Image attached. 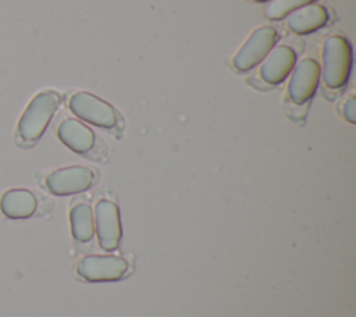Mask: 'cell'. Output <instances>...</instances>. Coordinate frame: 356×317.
Wrapping results in <instances>:
<instances>
[{"mask_svg":"<svg viewBox=\"0 0 356 317\" xmlns=\"http://www.w3.org/2000/svg\"><path fill=\"white\" fill-rule=\"evenodd\" d=\"M352 67V47L349 42L339 36H330L323 49V81L330 89L342 88Z\"/></svg>","mask_w":356,"mask_h":317,"instance_id":"1","label":"cell"},{"mask_svg":"<svg viewBox=\"0 0 356 317\" xmlns=\"http://www.w3.org/2000/svg\"><path fill=\"white\" fill-rule=\"evenodd\" d=\"M58 107V96L53 92L38 93L18 122V133L25 142L38 140Z\"/></svg>","mask_w":356,"mask_h":317,"instance_id":"2","label":"cell"},{"mask_svg":"<svg viewBox=\"0 0 356 317\" xmlns=\"http://www.w3.org/2000/svg\"><path fill=\"white\" fill-rule=\"evenodd\" d=\"M70 108L76 117L97 127L111 128L117 122L114 108L103 99L88 92L72 95L70 99Z\"/></svg>","mask_w":356,"mask_h":317,"instance_id":"3","label":"cell"},{"mask_svg":"<svg viewBox=\"0 0 356 317\" xmlns=\"http://www.w3.org/2000/svg\"><path fill=\"white\" fill-rule=\"evenodd\" d=\"M277 42V32L271 26L257 28L234 57V65L248 71L266 58Z\"/></svg>","mask_w":356,"mask_h":317,"instance_id":"4","label":"cell"},{"mask_svg":"<svg viewBox=\"0 0 356 317\" xmlns=\"http://www.w3.org/2000/svg\"><path fill=\"white\" fill-rule=\"evenodd\" d=\"M127 270V261L122 257L111 254H90L83 257L76 266L78 274L92 282L120 279Z\"/></svg>","mask_w":356,"mask_h":317,"instance_id":"5","label":"cell"},{"mask_svg":"<svg viewBox=\"0 0 356 317\" xmlns=\"http://www.w3.org/2000/svg\"><path fill=\"white\" fill-rule=\"evenodd\" d=\"M93 171L82 165H71L50 172L46 178L47 189L57 196H67L86 190L93 184Z\"/></svg>","mask_w":356,"mask_h":317,"instance_id":"6","label":"cell"},{"mask_svg":"<svg viewBox=\"0 0 356 317\" xmlns=\"http://www.w3.org/2000/svg\"><path fill=\"white\" fill-rule=\"evenodd\" d=\"M96 229L99 245L104 250L117 249L121 239V224H120V211L115 203L107 199L97 202L96 209Z\"/></svg>","mask_w":356,"mask_h":317,"instance_id":"7","label":"cell"},{"mask_svg":"<svg viewBox=\"0 0 356 317\" xmlns=\"http://www.w3.org/2000/svg\"><path fill=\"white\" fill-rule=\"evenodd\" d=\"M320 72L318 63L312 58H303L295 65L288 86V93L293 103L302 104L314 95L320 81Z\"/></svg>","mask_w":356,"mask_h":317,"instance_id":"8","label":"cell"},{"mask_svg":"<svg viewBox=\"0 0 356 317\" xmlns=\"http://www.w3.org/2000/svg\"><path fill=\"white\" fill-rule=\"evenodd\" d=\"M296 63L295 51L288 46H277L263 60L260 67L261 78L270 83H281L292 71Z\"/></svg>","mask_w":356,"mask_h":317,"instance_id":"9","label":"cell"},{"mask_svg":"<svg viewBox=\"0 0 356 317\" xmlns=\"http://www.w3.org/2000/svg\"><path fill=\"white\" fill-rule=\"evenodd\" d=\"M60 140L75 153H86L93 147V131L75 118L64 120L57 129Z\"/></svg>","mask_w":356,"mask_h":317,"instance_id":"10","label":"cell"},{"mask_svg":"<svg viewBox=\"0 0 356 317\" xmlns=\"http://www.w3.org/2000/svg\"><path fill=\"white\" fill-rule=\"evenodd\" d=\"M327 19L328 13L323 6L306 4L289 14L286 18V26L298 35H305L325 25Z\"/></svg>","mask_w":356,"mask_h":317,"instance_id":"11","label":"cell"},{"mask_svg":"<svg viewBox=\"0 0 356 317\" xmlns=\"http://www.w3.org/2000/svg\"><path fill=\"white\" fill-rule=\"evenodd\" d=\"M0 210L13 220L28 218L36 210V197L26 189H10L0 199Z\"/></svg>","mask_w":356,"mask_h":317,"instance_id":"12","label":"cell"},{"mask_svg":"<svg viewBox=\"0 0 356 317\" xmlns=\"http://www.w3.org/2000/svg\"><path fill=\"white\" fill-rule=\"evenodd\" d=\"M71 232L72 236L79 242H88L92 239L95 232L92 209L86 203L75 204L70 211Z\"/></svg>","mask_w":356,"mask_h":317,"instance_id":"13","label":"cell"},{"mask_svg":"<svg viewBox=\"0 0 356 317\" xmlns=\"http://www.w3.org/2000/svg\"><path fill=\"white\" fill-rule=\"evenodd\" d=\"M314 0H271L266 7V15L270 19H281L292 11L312 3Z\"/></svg>","mask_w":356,"mask_h":317,"instance_id":"14","label":"cell"},{"mask_svg":"<svg viewBox=\"0 0 356 317\" xmlns=\"http://www.w3.org/2000/svg\"><path fill=\"white\" fill-rule=\"evenodd\" d=\"M355 114H356L355 97H349L348 101L343 104V115L349 122H355Z\"/></svg>","mask_w":356,"mask_h":317,"instance_id":"15","label":"cell"},{"mask_svg":"<svg viewBox=\"0 0 356 317\" xmlns=\"http://www.w3.org/2000/svg\"><path fill=\"white\" fill-rule=\"evenodd\" d=\"M254 1H267V0H254Z\"/></svg>","mask_w":356,"mask_h":317,"instance_id":"16","label":"cell"}]
</instances>
